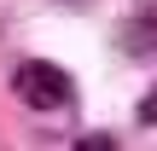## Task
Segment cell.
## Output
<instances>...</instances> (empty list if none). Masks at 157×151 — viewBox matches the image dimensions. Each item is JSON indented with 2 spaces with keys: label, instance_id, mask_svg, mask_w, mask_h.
Returning a JSON list of instances; mask_svg holds the SVG:
<instances>
[{
  "label": "cell",
  "instance_id": "cell-4",
  "mask_svg": "<svg viewBox=\"0 0 157 151\" xmlns=\"http://www.w3.org/2000/svg\"><path fill=\"white\" fill-rule=\"evenodd\" d=\"M134 116H140V122H157V93H146V99H140V111H134Z\"/></svg>",
  "mask_w": 157,
  "mask_h": 151
},
{
  "label": "cell",
  "instance_id": "cell-3",
  "mask_svg": "<svg viewBox=\"0 0 157 151\" xmlns=\"http://www.w3.org/2000/svg\"><path fill=\"white\" fill-rule=\"evenodd\" d=\"M76 151H117L111 134H87V140H76Z\"/></svg>",
  "mask_w": 157,
  "mask_h": 151
},
{
  "label": "cell",
  "instance_id": "cell-1",
  "mask_svg": "<svg viewBox=\"0 0 157 151\" xmlns=\"http://www.w3.org/2000/svg\"><path fill=\"white\" fill-rule=\"evenodd\" d=\"M12 87H17V99L35 105V111H58V105H70V76H64L58 64H47V58L17 64V70H12Z\"/></svg>",
  "mask_w": 157,
  "mask_h": 151
},
{
  "label": "cell",
  "instance_id": "cell-2",
  "mask_svg": "<svg viewBox=\"0 0 157 151\" xmlns=\"http://www.w3.org/2000/svg\"><path fill=\"white\" fill-rule=\"evenodd\" d=\"M151 47H157V29H151V17H134V23H128V52H134V58H146Z\"/></svg>",
  "mask_w": 157,
  "mask_h": 151
}]
</instances>
